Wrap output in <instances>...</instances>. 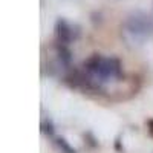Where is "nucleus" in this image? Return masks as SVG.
Here are the masks:
<instances>
[{
  "label": "nucleus",
  "mask_w": 153,
  "mask_h": 153,
  "mask_svg": "<svg viewBox=\"0 0 153 153\" xmlns=\"http://www.w3.org/2000/svg\"><path fill=\"white\" fill-rule=\"evenodd\" d=\"M86 69L91 76L97 81H109L120 75L121 66L117 58H104L100 55H94L86 63Z\"/></svg>",
  "instance_id": "obj_2"
},
{
  "label": "nucleus",
  "mask_w": 153,
  "mask_h": 153,
  "mask_svg": "<svg viewBox=\"0 0 153 153\" xmlns=\"http://www.w3.org/2000/svg\"><path fill=\"white\" fill-rule=\"evenodd\" d=\"M149 124H150V126H152V127H153V121H150V123H149ZM150 132H152V133H153V129H150Z\"/></svg>",
  "instance_id": "obj_4"
},
{
  "label": "nucleus",
  "mask_w": 153,
  "mask_h": 153,
  "mask_svg": "<svg viewBox=\"0 0 153 153\" xmlns=\"http://www.w3.org/2000/svg\"><path fill=\"white\" fill-rule=\"evenodd\" d=\"M57 37L61 43H69L72 42L74 34H72V28L68 25V22L65 20H58L57 23Z\"/></svg>",
  "instance_id": "obj_3"
},
{
  "label": "nucleus",
  "mask_w": 153,
  "mask_h": 153,
  "mask_svg": "<svg viewBox=\"0 0 153 153\" xmlns=\"http://www.w3.org/2000/svg\"><path fill=\"white\" fill-rule=\"evenodd\" d=\"M153 32V20L149 14L136 11L126 20L123 35L130 45H141Z\"/></svg>",
  "instance_id": "obj_1"
}]
</instances>
